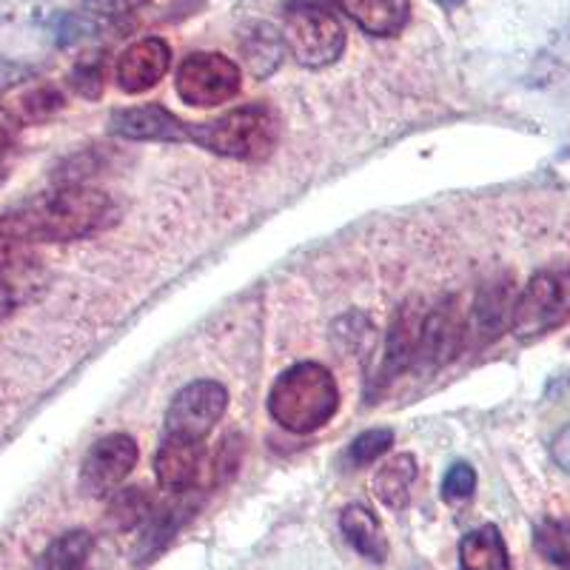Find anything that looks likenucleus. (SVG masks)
Segmentation results:
<instances>
[{"mask_svg":"<svg viewBox=\"0 0 570 570\" xmlns=\"http://www.w3.org/2000/svg\"><path fill=\"white\" fill-rule=\"evenodd\" d=\"M137 442L129 434H109L89 448L80 465V488L89 497H109L135 471Z\"/></svg>","mask_w":570,"mask_h":570,"instance_id":"9","label":"nucleus"},{"mask_svg":"<svg viewBox=\"0 0 570 570\" xmlns=\"http://www.w3.org/2000/svg\"><path fill=\"white\" fill-rule=\"evenodd\" d=\"M203 471V442L166 436L157 451L155 473L160 488L171 493H186L197 485Z\"/></svg>","mask_w":570,"mask_h":570,"instance_id":"14","label":"nucleus"},{"mask_svg":"<svg viewBox=\"0 0 570 570\" xmlns=\"http://www.w3.org/2000/svg\"><path fill=\"white\" fill-rule=\"evenodd\" d=\"M109 131L126 140H155V142H183L188 140V124H183L175 111L160 104L131 106L117 109L111 115Z\"/></svg>","mask_w":570,"mask_h":570,"instance_id":"11","label":"nucleus"},{"mask_svg":"<svg viewBox=\"0 0 570 570\" xmlns=\"http://www.w3.org/2000/svg\"><path fill=\"white\" fill-rule=\"evenodd\" d=\"M436 3H442V7H460L462 0H436Z\"/></svg>","mask_w":570,"mask_h":570,"instance_id":"31","label":"nucleus"},{"mask_svg":"<svg viewBox=\"0 0 570 570\" xmlns=\"http://www.w3.org/2000/svg\"><path fill=\"white\" fill-rule=\"evenodd\" d=\"M14 312V294L7 283H0V323Z\"/></svg>","mask_w":570,"mask_h":570,"instance_id":"30","label":"nucleus"},{"mask_svg":"<svg viewBox=\"0 0 570 570\" xmlns=\"http://www.w3.org/2000/svg\"><path fill=\"white\" fill-rule=\"evenodd\" d=\"M570 320V268H544L513 303L511 331L519 340H539Z\"/></svg>","mask_w":570,"mask_h":570,"instance_id":"5","label":"nucleus"},{"mask_svg":"<svg viewBox=\"0 0 570 570\" xmlns=\"http://www.w3.org/2000/svg\"><path fill=\"white\" fill-rule=\"evenodd\" d=\"M109 195L86 183H66L49 195L20 203L0 217V234L20 243H69L104 232L115 220Z\"/></svg>","mask_w":570,"mask_h":570,"instance_id":"1","label":"nucleus"},{"mask_svg":"<svg viewBox=\"0 0 570 570\" xmlns=\"http://www.w3.org/2000/svg\"><path fill=\"white\" fill-rule=\"evenodd\" d=\"M391 445H394V434H391L389 428H374V431H365V434H360L351 442L348 460L356 468L371 465V462H376L383 454H389Z\"/></svg>","mask_w":570,"mask_h":570,"instance_id":"24","label":"nucleus"},{"mask_svg":"<svg viewBox=\"0 0 570 570\" xmlns=\"http://www.w3.org/2000/svg\"><path fill=\"white\" fill-rule=\"evenodd\" d=\"M149 0H86V14L98 20H117L126 18V14L137 12L140 7H146Z\"/></svg>","mask_w":570,"mask_h":570,"instance_id":"27","label":"nucleus"},{"mask_svg":"<svg viewBox=\"0 0 570 570\" xmlns=\"http://www.w3.org/2000/svg\"><path fill=\"white\" fill-rule=\"evenodd\" d=\"M334 3L374 38H394L411 18L409 0H334Z\"/></svg>","mask_w":570,"mask_h":570,"instance_id":"15","label":"nucleus"},{"mask_svg":"<svg viewBox=\"0 0 570 570\" xmlns=\"http://www.w3.org/2000/svg\"><path fill=\"white\" fill-rule=\"evenodd\" d=\"M468 343V317L456 305V299H442L440 305L428 308L422 323L420 348H416L414 368L440 371L462 351Z\"/></svg>","mask_w":570,"mask_h":570,"instance_id":"8","label":"nucleus"},{"mask_svg":"<svg viewBox=\"0 0 570 570\" xmlns=\"http://www.w3.org/2000/svg\"><path fill=\"white\" fill-rule=\"evenodd\" d=\"M151 511H155V502L146 488H124L111 497L109 522L115 531H135L146 519H151Z\"/></svg>","mask_w":570,"mask_h":570,"instance_id":"21","label":"nucleus"},{"mask_svg":"<svg viewBox=\"0 0 570 570\" xmlns=\"http://www.w3.org/2000/svg\"><path fill=\"white\" fill-rule=\"evenodd\" d=\"M18 135H20V117L14 115V111L0 106V155H3L14 140H18Z\"/></svg>","mask_w":570,"mask_h":570,"instance_id":"29","label":"nucleus"},{"mask_svg":"<svg viewBox=\"0 0 570 570\" xmlns=\"http://www.w3.org/2000/svg\"><path fill=\"white\" fill-rule=\"evenodd\" d=\"M473 491H476V471L468 462L451 465V471L445 473V482H442V497L448 502H462V499L473 497Z\"/></svg>","mask_w":570,"mask_h":570,"instance_id":"25","label":"nucleus"},{"mask_svg":"<svg viewBox=\"0 0 570 570\" xmlns=\"http://www.w3.org/2000/svg\"><path fill=\"white\" fill-rule=\"evenodd\" d=\"M171 66V49L163 38H142L117 58V86L129 95L155 89Z\"/></svg>","mask_w":570,"mask_h":570,"instance_id":"10","label":"nucleus"},{"mask_svg":"<svg viewBox=\"0 0 570 570\" xmlns=\"http://www.w3.org/2000/svg\"><path fill=\"white\" fill-rule=\"evenodd\" d=\"M513 303H517V292H513L511 279H497L488 283L473 303L471 314H468V343L485 345L497 340L505 328H511Z\"/></svg>","mask_w":570,"mask_h":570,"instance_id":"13","label":"nucleus"},{"mask_svg":"<svg viewBox=\"0 0 570 570\" xmlns=\"http://www.w3.org/2000/svg\"><path fill=\"white\" fill-rule=\"evenodd\" d=\"M283 40L299 66L323 69L343 55L345 29L323 0H292L285 9Z\"/></svg>","mask_w":570,"mask_h":570,"instance_id":"4","label":"nucleus"},{"mask_svg":"<svg viewBox=\"0 0 570 570\" xmlns=\"http://www.w3.org/2000/svg\"><path fill=\"white\" fill-rule=\"evenodd\" d=\"M95 539L86 531H69L55 539L43 553H40L35 570H83L89 559Z\"/></svg>","mask_w":570,"mask_h":570,"instance_id":"20","label":"nucleus"},{"mask_svg":"<svg viewBox=\"0 0 570 570\" xmlns=\"http://www.w3.org/2000/svg\"><path fill=\"white\" fill-rule=\"evenodd\" d=\"M340 409V389L328 368L299 363L283 371L268 394V414L294 434H312Z\"/></svg>","mask_w":570,"mask_h":570,"instance_id":"2","label":"nucleus"},{"mask_svg":"<svg viewBox=\"0 0 570 570\" xmlns=\"http://www.w3.org/2000/svg\"><path fill=\"white\" fill-rule=\"evenodd\" d=\"M240 52L246 60V69L252 71L254 78H268L279 69L285 58V40L272 23H254L246 29L240 40Z\"/></svg>","mask_w":570,"mask_h":570,"instance_id":"18","label":"nucleus"},{"mask_svg":"<svg viewBox=\"0 0 570 570\" xmlns=\"http://www.w3.org/2000/svg\"><path fill=\"white\" fill-rule=\"evenodd\" d=\"M175 83L183 104L212 109V106L237 98L243 86V71L226 55L195 52L183 58V63L177 66Z\"/></svg>","mask_w":570,"mask_h":570,"instance_id":"6","label":"nucleus"},{"mask_svg":"<svg viewBox=\"0 0 570 570\" xmlns=\"http://www.w3.org/2000/svg\"><path fill=\"white\" fill-rule=\"evenodd\" d=\"M425 303L422 299H409L400 305L394 323L389 328V340H385V356H383V383H391L402 371L414 368L416 348H420L422 323H425Z\"/></svg>","mask_w":570,"mask_h":570,"instance_id":"12","label":"nucleus"},{"mask_svg":"<svg viewBox=\"0 0 570 570\" xmlns=\"http://www.w3.org/2000/svg\"><path fill=\"white\" fill-rule=\"evenodd\" d=\"M462 570H511L508 544L497 525H482L462 537L460 542Z\"/></svg>","mask_w":570,"mask_h":570,"instance_id":"17","label":"nucleus"},{"mask_svg":"<svg viewBox=\"0 0 570 570\" xmlns=\"http://www.w3.org/2000/svg\"><path fill=\"white\" fill-rule=\"evenodd\" d=\"M226 405L228 391L220 383H214V380L188 383L166 411V431L169 436L203 442L226 414Z\"/></svg>","mask_w":570,"mask_h":570,"instance_id":"7","label":"nucleus"},{"mask_svg":"<svg viewBox=\"0 0 570 570\" xmlns=\"http://www.w3.org/2000/svg\"><path fill=\"white\" fill-rule=\"evenodd\" d=\"M533 544L539 557L557 568L570 570V519H544L533 531Z\"/></svg>","mask_w":570,"mask_h":570,"instance_id":"22","label":"nucleus"},{"mask_svg":"<svg viewBox=\"0 0 570 570\" xmlns=\"http://www.w3.org/2000/svg\"><path fill=\"white\" fill-rule=\"evenodd\" d=\"M69 83H71V89L78 91V95H83V98L98 100L100 91H104V83H106L104 55L95 52V55H86L83 60H78L69 75Z\"/></svg>","mask_w":570,"mask_h":570,"instance_id":"23","label":"nucleus"},{"mask_svg":"<svg viewBox=\"0 0 570 570\" xmlns=\"http://www.w3.org/2000/svg\"><path fill=\"white\" fill-rule=\"evenodd\" d=\"M29 263H32V252H29L27 243L0 234V274L20 272V268L29 266Z\"/></svg>","mask_w":570,"mask_h":570,"instance_id":"28","label":"nucleus"},{"mask_svg":"<svg viewBox=\"0 0 570 570\" xmlns=\"http://www.w3.org/2000/svg\"><path fill=\"white\" fill-rule=\"evenodd\" d=\"M188 140L234 160H266L279 140V120L266 104H248L212 124L188 126Z\"/></svg>","mask_w":570,"mask_h":570,"instance_id":"3","label":"nucleus"},{"mask_svg":"<svg viewBox=\"0 0 570 570\" xmlns=\"http://www.w3.org/2000/svg\"><path fill=\"white\" fill-rule=\"evenodd\" d=\"M340 528L356 553H363L371 562L383 564L389 559V542H385L383 525L371 508L348 505L340 513Z\"/></svg>","mask_w":570,"mask_h":570,"instance_id":"16","label":"nucleus"},{"mask_svg":"<svg viewBox=\"0 0 570 570\" xmlns=\"http://www.w3.org/2000/svg\"><path fill=\"white\" fill-rule=\"evenodd\" d=\"M60 109H63V95L52 86H40L23 98V111H27L29 120H38V124Z\"/></svg>","mask_w":570,"mask_h":570,"instance_id":"26","label":"nucleus"},{"mask_svg":"<svg viewBox=\"0 0 570 570\" xmlns=\"http://www.w3.org/2000/svg\"><path fill=\"white\" fill-rule=\"evenodd\" d=\"M416 460L411 454H400L385 462L374 476V493L380 502L394 511L405 508L411 502V488L416 482Z\"/></svg>","mask_w":570,"mask_h":570,"instance_id":"19","label":"nucleus"}]
</instances>
